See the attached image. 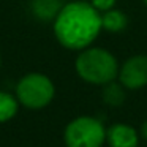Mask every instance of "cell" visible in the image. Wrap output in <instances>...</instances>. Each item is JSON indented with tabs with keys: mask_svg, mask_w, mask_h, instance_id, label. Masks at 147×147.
Instances as JSON below:
<instances>
[{
	"mask_svg": "<svg viewBox=\"0 0 147 147\" xmlns=\"http://www.w3.org/2000/svg\"><path fill=\"white\" fill-rule=\"evenodd\" d=\"M101 32V14L87 2H71L55 16L54 33L62 46L73 51L86 49Z\"/></svg>",
	"mask_w": 147,
	"mask_h": 147,
	"instance_id": "6da1fadb",
	"label": "cell"
},
{
	"mask_svg": "<svg viewBox=\"0 0 147 147\" xmlns=\"http://www.w3.org/2000/svg\"><path fill=\"white\" fill-rule=\"evenodd\" d=\"M76 71L86 82L105 86L119 76V63L106 49L86 48L76 59Z\"/></svg>",
	"mask_w": 147,
	"mask_h": 147,
	"instance_id": "7a4b0ae2",
	"label": "cell"
},
{
	"mask_svg": "<svg viewBox=\"0 0 147 147\" xmlns=\"http://www.w3.org/2000/svg\"><path fill=\"white\" fill-rule=\"evenodd\" d=\"M105 141V127L93 117H78L65 128L67 147H101Z\"/></svg>",
	"mask_w": 147,
	"mask_h": 147,
	"instance_id": "3957f363",
	"label": "cell"
},
{
	"mask_svg": "<svg viewBox=\"0 0 147 147\" xmlns=\"http://www.w3.org/2000/svg\"><path fill=\"white\" fill-rule=\"evenodd\" d=\"M16 93L24 106L30 109H40L51 103L54 96V84L45 74L32 73L19 81Z\"/></svg>",
	"mask_w": 147,
	"mask_h": 147,
	"instance_id": "277c9868",
	"label": "cell"
},
{
	"mask_svg": "<svg viewBox=\"0 0 147 147\" xmlns=\"http://www.w3.org/2000/svg\"><path fill=\"white\" fill-rule=\"evenodd\" d=\"M119 79L125 89L136 90L147 86V55H133L122 68H119Z\"/></svg>",
	"mask_w": 147,
	"mask_h": 147,
	"instance_id": "5b68a950",
	"label": "cell"
},
{
	"mask_svg": "<svg viewBox=\"0 0 147 147\" xmlns=\"http://www.w3.org/2000/svg\"><path fill=\"white\" fill-rule=\"evenodd\" d=\"M106 139L111 147H138L139 142L136 130L127 123H114L106 131Z\"/></svg>",
	"mask_w": 147,
	"mask_h": 147,
	"instance_id": "8992f818",
	"label": "cell"
},
{
	"mask_svg": "<svg viewBox=\"0 0 147 147\" xmlns=\"http://www.w3.org/2000/svg\"><path fill=\"white\" fill-rule=\"evenodd\" d=\"M128 27V18L123 11L111 8L108 11H103L101 14V29L108 30L111 33H120Z\"/></svg>",
	"mask_w": 147,
	"mask_h": 147,
	"instance_id": "52a82bcc",
	"label": "cell"
},
{
	"mask_svg": "<svg viewBox=\"0 0 147 147\" xmlns=\"http://www.w3.org/2000/svg\"><path fill=\"white\" fill-rule=\"evenodd\" d=\"M103 100L105 103H108L109 106H119L123 103L125 100V90L122 84H117L114 81L105 84V89H103Z\"/></svg>",
	"mask_w": 147,
	"mask_h": 147,
	"instance_id": "ba28073f",
	"label": "cell"
},
{
	"mask_svg": "<svg viewBox=\"0 0 147 147\" xmlns=\"http://www.w3.org/2000/svg\"><path fill=\"white\" fill-rule=\"evenodd\" d=\"M59 5L60 0H36L33 3V10L36 16H40L41 19H49L57 16V13L60 11Z\"/></svg>",
	"mask_w": 147,
	"mask_h": 147,
	"instance_id": "9c48e42d",
	"label": "cell"
},
{
	"mask_svg": "<svg viewBox=\"0 0 147 147\" xmlns=\"http://www.w3.org/2000/svg\"><path fill=\"white\" fill-rule=\"evenodd\" d=\"M18 111V101L7 92H0V122H7L14 117Z\"/></svg>",
	"mask_w": 147,
	"mask_h": 147,
	"instance_id": "30bf717a",
	"label": "cell"
},
{
	"mask_svg": "<svg viewBox=\"0 0 147 147\" xmlns=\"http://www.w3.org/2000/svg\"><path fill=\"white\" fill-rule=\"evenodd\" d=\"M117 0H90V3L96 8L98 11H108L111 8H114Z\"/></svg>",
	"mask_w": 147,
	"mask_h": 147,
	"instance_id": "8fae6325",
	"label": "cell"
},
{
	"mask_svg": "<svg viewBox=\"0 0 147 147\" xmlns=\"http://www.w3.org/2000/svg\"><path fill=\"white\" fill-rule=\"evenodd\" d=\"M141 134H142V138L147 139V122H144L142 127H141Z\"/></svg>",
	"mask_w": 147,
	"mask_h": 147,
	"instance_id": "7c38bea8",
	"label": "cell"
},
{
	"mask_svg": "<svg viewBox=\"0 0 147 147\" xmlns=\"http://www.w3.org/2000/svg\"><path fill=\"white\" fill-rule=\"evenodd\" d=\"M144 3H146V5H147V0H144Z\"/></svg>",
	"mask_w": 147,
	"mask_h": 147,
	"instance_id": "4fadbf2b",
	"label": "cell"
}]
</instances>
